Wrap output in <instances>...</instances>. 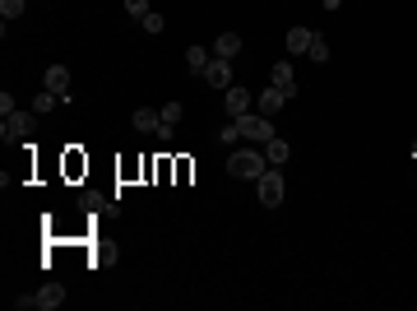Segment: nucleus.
Listing matches in <instances>:
<instances>
[{"instance_id":"1","label":"nucleus","mask_w":417,"mask_h":311,"mask_svg":"<svg viewBox=\"0 0 417 311\" xmlns=\"http://www.w3.org/2000/svg\"><path fill=\"white\" fill-rule=\"evenodd\" d=\"M264 163H269V158H264V149H237V154H232V177H241V181H260L264 177Z\"/></svg>"},{"instance_id":"2","label":"nucleus","mask_w":417,"mask_h":311,"mask_svg":"<svg viewBox=\"0 0 417 311\" xmlns=\"http://www.w3.org/2000/svg\"><path fill=\"white\" fill-rule=\"evenodd\" d=\"M232 121H237V135H241V140H255V144L274 140V125H269L264 112H241V116H232Z\"/></svg>"},{"instance_id":"3","label":"nucleus","mask_w":417,"mask_h":311,"mask_svg":"<svg viewBox=\"0 0 417 311\" xmlns=\"http://www.w3.org/2000/svg\"><path fill=\"white\" fill-rule=\"evenodd\" d=\"M255 195H260L264 209H278L283 195H288V181H283V172H264L260 181H255Z\"/></svg>"},{"instance_id":"4","label":"nucleus","mask_w":417,"mask_h":311,"mask_svg":"<svg viewBox=\"0 0 417 311\" xmlns=\"http://www.w3.org/2000/svg\"><path fill=\"white\" fill-rule=\"evenodd\" d=\"M65 302V288L61 283H46V288H37L33 297H19V307H37V311H51Z\"/></svg>"},{"instance_id":"5","label":"nucleus","mask_w":417,"mask_h":311,"mask_svg":"<svg viewBox=\"0 0 417 311\" xmlns=\"http://www.w3.org/2000/svg\"><path fill=\"white\" fill-rule=\"evenodd\" d=\"M28 130H33V112H15V116H5V125H0L5 144H10V140H24Z\"/></svg>"},{"instance_id":"6","label":"nucleus","mask_w":417,"mask_h":311,"mask_svg":"<svg viewBox=\"0 0 417 311\" xmlns=\"http://www.w3.org/2000/svg\"><path fill=\"white\" fill-rule=\"evenodd\" d=\"M269 84H274V89H283L288 98H297V75H293V61H278L274 70H269Z\"/></svg>"},{"instance_id":"7","label":"nucleus","mask_w":417,"mask_h":311,"mask_svg":"<svg viewBox=\"0 0 417 311\" xmlns=\"http://www.w3.org/2000/svg\"><path fill=\"white\" fill-rule=\"evenodd\" d=\"M46 89L61 94V103H65V98H70V70H65V65H46Z\"/></svg>"},{"instance_id":"8","label":"nucleus","mask_w":417,"mask_h":311,"mask_svg":"<svg viewBox=\"0 0 417 311\" xmlns=\"http://www.w3.org/2000/svg\"><path fill=\"white\" fill-rule=\"evenodd\" d=\"M204 79L214 84V89H232V61H209V70H204Z\"/></svg>"},{"instance_id":"9","label":"nucleus","mask_w":417,"mask_h":311,"mask_svg":"<svg viewBox=\"0 0 417 311\" xmlns=\"http://www.w3.org/2000/svg\"><path fill=\"white\" fill-rule=\"evenodd\" d=\"M311 37H315L311 28H288V37H283V42H288V56H306V51H311Z\"/></svg>"},{"instance_id":"10","label":"nucleus","mask_w":417,"mask_h":311,"mask_svg":"<svg viewBox=\"0 0 417 311\" xmlns=\"http://www.w3.org/2000/svg\"><path fill=\"white\" fill-rule=\"evenodd\" d=\"M250 103H255V98H250V89H241V84H232V89H228V112H232V116L250 112Z\"/></svg>"},{"instance_id":"11","label":"nucleus","mask_w":417,"mask_h":311,"mask_svg":"<svg viewBox=\"0 0 417 311\" xmlns=\"http://www.w3.org/2000/svg\"><path fill=\"white\" fill-rule=\"evenodd\" d=\"M237 51H241V37H237V33H223V37H214V56H218V61H232Z\"/></svg>"},{"instance_id":"12","label":"nucleus","mask_w":417,"mask_h":311,"mask_svg":"<svg viewBox=\"0 0 417 311\" xmlns=\"http://www.w3.org/2000/svg\"><path fill=\"white\" fill-rule=\"evenodd\" d=\"M209 61H214V51H209V47H200V42H195V47H185V65H190L195 75H204Z\"/></svg>"},{"instance_id":"13","label":"nucleus","mask_w":417,"mask_h":311,"mask_svg":"<svg viewBox=\"0 0 417 311\" xmlns=\"http://www.w3.org/2000/svg\"><path fill=\"white\" fill-rule=\"evenodd\" d=\"M264 158H269V163L278 168V163H288V158H293V144L274 135V140H264Z\"/></svg>"},{"instance_id":"14","label":"nucleus","mask_w":417,"mask_h":311,"mask_svg":"<svg viewBox=\"0 0 417 311\" xmlns=\"http://www.w3.org/2000/svg\"><path fill=\"white\" fill-rule=\"evenodd\" d=\"M255 103H260V112H264V116H274V112L283 107V103H288V94H283V89H274V84H269V89H264V94L255 98Z\"/></svg>"},{"instance_id":"15","label":"nucleus","mask_w":417,"mask_h":311,"mask_svg":"<svg viewBox=\"0 0 417 311\" xmlns=\"http://www.w3.org/2000/svg\"><path fill=\"white\" fill-rule=\"evenodd\" d=\"M158 125H163V112H154V107H139V112H135V130H149V135H158Z\"/></svg>"},{"instance_id":"16","label":"nucleus","mask_w":417,"mask_h":311,"mask_svg":"<svg viewBox=\"0 0 417 311\" xmlns=\"http://www.w3.org/2000/svg\"><path fill=\"white\" fill-rule=\"evenodd\" d=\"M56 103H61V94H51V89H42V94L33 98V112H37V116H46V112H56Z\"/></svg>"},{"instance_id":"17","label":"nucleus","mask_w":417,"mask_h":311,"mask_svg":"<svg viewBox=\"0 0 417 311\" xmlns=\"http://www.w3.org/2000/svg\"><path fill=\"white\" fill-rule=\"evenodd\" d=\"M311 61H329V42H324L320 33H315V37H311V51H306Z\"/></svg>"},{"instance_id":"18","label":"nucleus","mask_w":417,"mask_h":311,"mask_svg":"<svg viewBox=\"0 0 417 311\" xmlns=\"http://www.w3.org/2000/svg\"><path fill=\"white\" fill-rule=\"evenodd\" d=\"M24 15V0H0V19L10 24V19H19Z\"/></svg>"},{"instance_id":"19","label":"nucleus","mask_w":417,"mask_h":311,"mask_svg":"<svg viewBox=\"0 0 417 311\" xmlns=\"http://www.w3.org/2000/svg\"><path fill=\"white\" fill-rule=\"evenodd\" d=\"M139 24H144L149 33H163V28H167V19H163V15H154V10H149V15L139 19Z\"/></svg>"},{"instance_id":"20","label":"nucleus","mask_w":417,"mask_h":311,"mask_svg":"<svg viewBox=\"0 0 417 311\" xmlns=\"http://www.w3.org/2000/svg\"><path fill=\"white\" fill-rule=\"evenodd\" d=\"M181 116H185V107H181V103H167V107H163V121H167V125H176Z\"/></svg>"},{"instance_id":"21","label":"nucleus","mask_w":417,"mask_h":311,"mask_svg":"<svg viewBox=\"0 0 417 311\" xmlns=\"http://www.w3.org/2000/svg\"><path fill=\"white\" fill-rule=\"evenodd\" d=\"M125 15H130V19H144V15H149V0H125Z\"/></svg>"},{"instance_id":"22","label":"nucleus","mask_w":417,"mask_h":311,"mask_svg":"<svg viewBox=\"0 0 417 311\" xmlns=\"http://www.w3.org/2000/svg\"><path fill=\"white\" fill-rule=\"evenodd\" d=\"M320 5H324V10H339V5H343V0H320Z\"/></svg>"},{"instance_id":"23","label":"nucleus","mask_w":417,"mask_h":311,"mask_svg":"<svg viewBox=\"0 0 417 311\" xmlns=\"http://www.w3.org/2000/svg\"><path fill=\"white\" fill-rule=\"evenodd\" d=\"M408 154H413V163H417V140H413V149H408Z\"/></svg>"}]
</instances>
